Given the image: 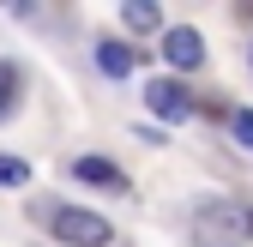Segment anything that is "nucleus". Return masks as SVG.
<instances>
[{
    "label": "nucleus",
    "instance_id": "7ed1b4c3",
    "mask_svg": "<svg viewBox=\"0 0 253 247\" xmlns=\"http://www.w3.org/2000/svg\"><path fill=\"white\" fill-rule=\"evenodd\" d=\"M145 103H151V115H163V121H187L199 103H193V90H187L181 79H151L145 84Z\"/></svg>",
    "mask_w": 253,
    "mask_h": 247
},
{
    "label": "nucleus",
    "instance_id": "9d476101",
    "mask_svg": "<svg viewBox=\"0 0 253 247\" xmlns=\"http://www.w3.org/2000/svg\"><path fill=\"white\" fill-rule=\"evenodd\" d=\"M247 223H253V211H247Z\"/></svg>",
    "mask_w": 253,
    "mask_h": 247
},
{
    "label": "nucleus",
    "instance_id": "6e6552de",
    "mask_svg": "<svg viewBox=\"0 0 253 247\" xmlns=\"http://www.w3.org/2000/svg\"><path fill=\"white\" fill-rule=\"evenodd\" d=\"M12 103H18V67L0 60V115H12Z\"/></svg>",
    "mask_w": 253,
    "mask_h": 247
},
{
    "label": "nucleus",
    "instance_id": "f257e3e1",
    "mask_svg": "<svg viewBox=\"0 0 253 247\" xmlns=\"http://www.w3.org/2000/svg\"><path fill=\"white\" fill-rule=\"evenodd\" d=\"M48 229H54L60 247H109L115 241V223L103 217V211H84V205H60L48 217Z\"/></svg>",
    "mask_w": 253,
    "mask_h": 247
},
{
    "label": "nucleus",
    "instance_id": "f03ea898",
    "mask_svg": "<svg viewBox=\"0 0 253 247\" xmlns=\"http://www.w3.org/2000/svg\"><path fill=\"white\" fill-rule=\"evenodd\" d=\"M163 60L175 73H193V67H205V37L193 24H169L163 30Z\"/></svg>",
    "mask_w": 253,
    "mask_h": 247
},
{
    "label": "nucleus",
    "instance_id": "0eeeda50",
    "mask_svg": "<svg viewBox=\"0 0 253 247\" xmlns=\"http://www.w3.org/2000/svg\"><path fill=\"white\" fill-rule=\"evenodd\" d=\"M0 187H30V163H24V157H6V151H0Z\"/></svg>",
    "mask_w": 253,
    "mask_h": 247
},
{
    "label": "nucleus",
    "instance_id": "20e7f679",
    "mask_svg": "<svg viewBox=\"0 0 253 247\" xmlns=\"http://www.w3.org/2000/svg\"><path fill=\"white\" fill-rule=\"evenodd\" d=\"M73 175L79 181H90V187H109V193H126V175L109 163V157H79L73 163Z\"/></svg>",
    "mask_w": 253,
    "mask_h": 247
},
{
    "label": "nucleus",
    "instance_id": "39448f33",
    "mask_svg": "<svg viewBox=\"0 0 253 247\" xmlns=\"http://www.w3.org/2000/svg\"><path fill=\"white\" fill-rule=\"evenodd\" d=\"M97 67H103V79H133V67H139V54L126 48V42H97Z\"/></svg>",
    "mask_w": 253,
    "mask_h": 247
},
{
    "label": "nucleus",
    "instance_id": "423d86ee",
    "mask_svg": "<svg viewBox=\"0 0 253 247\" xmlns=\"http://www.w3.org/2000/svg\"><path fill=\"white\" fill-rule=\"evenodd\" d=\"M121 24L139 30V37H151V30H163V12H157L151 0H126V6H121Z\"/></svg>",
    "mask_w": 253,
    "mask_h": 247
},
{
    "label": "nucleus",
    "instance_id": "1a4fd4ad",
    "mask_svg": "<svg viewBox=\"0 0 253 247\" xmlns=\"http://www.w3.org/2000/svg\"><path fill=\"white\" fill-rule=\"evenodd\" d=\"M229 127H235V139L253 151V115H247V109H235V115H229Z\"/></svg>",
    "mask_w": 253,
    "mask_h": 247
}]
</instances>
